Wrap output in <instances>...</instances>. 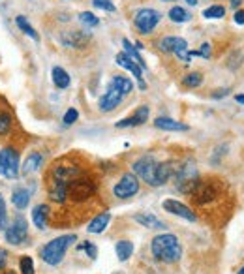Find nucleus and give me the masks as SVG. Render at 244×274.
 I'll list each match as a JSON object with an SVG mask.
<instances>
[{"instance_id":"27","label":"nucleus","mask_w":244,"mask_h":274,"mask_svg":"<svg viewBox=\"0 0 244 274\" xmlns=\"http://www.w3.org/2000/svg\"><path fill=\"white\" fill-rule=\"evenodd\" d=\"M15 23H17V27L21 30H23L25 34H29L32 40H40V36H38V32H36L32 27H30V23L27 21V19L23 17V15H19V17H15Z\"/></svg>"},{"instance_id":"42","label":"nucleus","mask_w":244,"mask_h":274,"mask_svg":"<svg viewBox=\"0 0 244 274\" xmlns=\"http://www.w3.org/2000/svg\"><path fill=\"white\" fill-rule=\"evenodd\" d=\"M235 99H237L238 104H242V105H244V94H237V96H235Z\"/></svg>"},{"instance_id":"23","label":"nucleus","mask_w":244,"mask_h":274,"mask_svg":"<svg viewBox=\"0 0 244 274\" xmlns=\"http://www.w3.org/2000/svg\"><path fill=\"white\" fill-rule=\"evenodd\" d=\"M115 250H116V257L120 261H128L130 257H132V254H134V244L130 240H118Z\"/></svg>"},{"instance_id":"34","label":"nucleus","mask_w":244,"mask_h":274,"mask_svg":"<svg viewBox=\"0 0 244 274\" xmlns=\"http://www.w3.org/2000/svg\"><path fill=\"white\" fill-rule=\"evenodd\" d=\"M12 126V118L6 113H0V134H8V130Z\"/></svg>"},{"instance_id":"4","label":"nucleus","mask_w":244,"mask_h":274,"mask_svg":"<svg viewBox=\"0 0 244 274\" xmlns=\"http://www.w3.org/2000/svg\"><path fill=\"white\" fill-rule=\"evenodd\" d=\"M175 182L182 193H192L193 188L198 186L199 182V173L196 167L193 160H184L182 163H179V167H175Z\"/></svg>"},{"instance_id":"18","label":"nucleus","mask_w":244,"mask_h":274,"mask_svg":"<svg viewBox=\"0 0 244 274\" xmlns=\"http://www.w3.org/2000/svg\"><path fill=\"white\" fill-rule=\"evenodd\" d=\"M111 222V214L109 212H104V214H98L96 218H94L92 222L88 223V233H102V231H105V228L109 226Z\"/></svg>"},{"instance_id":"40","label":"nucleus","mask_w":244,"mask_h":274,"mask_svg":"<svg viewBox=\"0 0 244 274\" xmlns=\"http://www.w3.org/2000/svg\"><path fill=\"white\" fill-rule=\"evenodd\" d=\"M222 96H227V90H216L214 98H222Z\"/></svg>"},{"instance_id":"8","label":"nucleus","mask_w":244,"mask_h":274,"mask_svg":"<svg viewBox=\"0 0 244 274\" xmlns=\"http://www.w3.org/2000/svg\"><path fill=\"white\" fill-rule=\"evenodd\" d=\"M0 175L6 177V179H17L19 177V154L13 148L0 151Z\"/></svg>"},{"instance_id":"2","label":"nucleus","mask_w":244,"mask_h":274,"mask_svg":"<svg viewBox=\"0 0 244 274\" xmlns=\"http://www.w3.org/2000/svg\"><path fill=\"white\" fill-rule=\"evenodd\" d=\"M152 256L162 263H177L182 257V246L179 239L171 233H162L154 237L151 242Z\"/></svg>"},{"instance_id":"10","label":"nucleus","mask_w":244,"mask_h":274,"mask_svg":"<svg viewBox=\"0 0 244 274\" xmlns=\"http://www.w3.org/2000/svg\"><path fill=\"white\" fill-rule=\"evenodd\" d=\"M139 192V179L134 175V173H126V175H122V179L115 184L113 188V193H115V197L118 199H128L132 195Z\"/></svg>"},{"instance_id":"15","label":"nucleus","mask_w":244,"mask_h":274,"mask_svg":"<svg viewBox=\"0 0 244 274\" xmlns=\"http://www.w3.org/2000/svg\"><path fill=\"white\" fill-rule=\"evenodd\" d=\"M90 40V34L83 32V30H71V32H66L62 36V43L70 49H76V47H85Z\"/></svg>"},{"instance_id":"29","label":"nucleus","mask_w":244,"mask_h":274,"mask_svg":"<svg viewBox=\"0 0 244 274\" xmlns=\"http://www.w3.org/2000/svg\"><path fill=\"white\" fill-rule=\"evenodd\" d=\"M226 15V8L224 6H210L203 12V17L207 19H222Z\"/></svg>"},{"instance_id":"43","label":"nucleus","mask_w":244,"mask_h":274,"mask_svg":"<svg viewBox=\"0 0 244 274\" xmlns=\"http://www.w3.org/2000/svg\"><path fill=\"white\" fill-rule=\"evenodd\" d=\"M190 6H198V0H186Z\"/></svg>"},{"instance_id":"32","label":"nucleus","mask_w":244,"mask_h":274,"mask_svg":"<svg viewBox=\"0 0 244 274\" xmlns=\"http://www.w3.org/2000/svg\"><path fill=\"white\" fill-rule=\"evenodd\" d=\"M8 210H6V203H4V197L0 195V229H6L8 226Z\"/></svg>"},{"instance_id":"45","label":"nucleus","mask_w":244,"mask_h":274,"mask_svg":"<svg viewBox=\"0 0 244 274\" xmlns=\"http://www.w3.org/2000/svg\"><path fill=\"white\" fill-rule=\"evenodd\" d=\"M163 2H173V0H163Z\"/></svg>"},{"instance_id":"11","label":"nucleus","mask_w":244,"mask_h":274,"mask_svg":"<svg viewBox=\"0 0 244 274\" xmlns=\"http://www.w3.org/2000/svg\"><path fill=\"white\" fill-rule=\"evenodd\" d=\"M162 207L167 210V212H171V214H175V216H180V218H184V220H188V222H196V220H198L196 212H193L190 207H186L184 203H180V201L165 199V201L162 203Z\"/></svg>"},{"instance_id":"38","label":"nucleus","mask_w":244,"mask_h":274,"mask_svg":"<svg viewBox=\"0 0 244 274\" xmlns=\"http://www.w3.org/2000/svg\"><path fill=\"white\" fill-rule=\"evenodd\" d=\"M235 23L244 24V10H238V12L235 13Z\"/></svg>"},{"instance_id":"5","label":"nucleus","mask_w":244,"mask_h":274,"mask_svg":"<svg viewBox=\"0 0 244 274\" xmlns=\"http://www.w3.org/2000/svg\"><path fill=\"white\" fill-rule=\"evenodd\" d=\"M94 192H96V184L87 177L79 175L68 184V197L71 201H87L88 197H92Z\"/></svg>"},{"instance_id":"31","label":"nucleus","mask_w":244,"mask_h":274,"mask_svg":"<svg viewBox=\"0 0 244 274\" xmlns=\"http://www.w3.org/2000/svg\"><path fill=\"white\" fill-rule=\"evenodd\" d=\"M19 267H21V272L23 274H34V261H32V257L23 256L21 257V263H19Z\"/></svg>"},{"instance_id":"19","label":"nucleus","mask_w":244,"mask_h":274,"mask_svg":"<svg viewBox=\"0 0 244 274\" xmlns=\"http://www.w3.org/2000/svg\"><path fill=\"white\" fill-rule=\"evenodd\" d=\"M29 201H30V193H29V190H27V188H15V190H13L12 203H13V207H15V209H19V210L27 209Z\"/></svg>"},{"instance_id":"3","label":"nucleus","mask_w":244,"mask_h":274,"mask_svg":"<svg viewBox=\"0 0 244 274\" xmlns=\"http://www.w3.org/2000/svg\"><path fill=\"white\" fill-rule=\"evenodd\" d=\"M76 242V235H62L58 239H53L51 242H47L43 248H41V259L47 263V265H58V263L64 259L66 250L70 248L71 244Z\"/></svg>"},{"instance_id":"12","label":"nucleus","mask_w":244,"mask_h":274,"mask_svg":"<svg viewBox=\"0 0 244 274\" xmlns=\"http://www.w3.org/2000/svg\"><path fill=\"white\" fill-rule=\"evenodd\" d=\"M124 99V94L120 92V90H116L115 87H111L107 88V92L100 98V111H104V113H109L113 111V109H116L118 105H120V102Z\"/></svg>"},{"instance_id":"7","label":"nucleus","mask_w":244,"mask_h":274,"mask_svg":"<svg viewBox=\"0 0 244 274\" xmlns=\"http://www.w3.org/2000/svg\"><path fill=\"white\" fill-rule=\"evenodd\" d=\"M162 19V13L158 10H152V8H141L139 12L135 13V27L139 30L141 34H151L152 30L156 29V24L160 23Z\"/></svg>"},{"instance_id":"20","label":"nucleus","mask_w":244,"mask_h":274,"mask_svg":"<svg viewBox=\"0 0 244 274\" xmlns=\"http://www.w3.org/2000/svg\"><path fill=\"white\" fill-rule=\"evenodd\" d=\"M43 165V156H41L40 152H34V154H30L29 158H27V162L23 163V175H30V173H34V171H38Z\"/></svg>"},{"instance_id":"35","label":"nucleus","mask_w":244,"mask_h":274,"mask_svg":"<svg viewBox=\"0 0 244 274\" xmlns=\"http://www.w3.org/2000/svg\"><path fill=\"white\" fill-rule=\"evenodd\" d=\"M79 250L87 252L90 259H96V257H98V248H96L92 242H85V244H81V246H79Z\"/></svg>"},{"instance_id":"25","label":"nucleus","mask_w":244,"mask_h":274,"mask_svg":"<svg viewBox=\"0 0 244 274\" xmlns=\"http://www.w3.org/2000/svg\"><path fill=\"white\" fill-rule=\"evenodd\" d=\"M122 45H124V49H126V55H128L130 59L135 60V62H137V64L141 66V70H147V62L143 60V57L139 55V51H137V49H135V47L132 45V43H130L128 40H126V38L122 40Z\"/></svg>"},{"instance_id":"41","label":"nucleus","mask_w":244,"mask_h":274,"mask_svg":"<svg viewBox=\"0 0 244 274\" xmlns=\"http://www.w3.org/2000/svg\"><path fill=\"white\" fill-rule=\"evenodd\" d=\"M240 4H242V0H231V6L235 8V10H237V8L240 6Z\"/></svg>"},{"instance_id":"13","label":"nucleus","mask_w":244,"mask_h":274,"mask_svg":"<svg viewBox=\"0 0 244 274\" xmlns=\"http://www.w3.org/2000/svg\"><path fill=\"white\" fill-rule=\"evenodd\" d=\"M116 64L122 66V68H126L128 71H132L135 79L139 81V87L143 88V90H145L147 85H145V81H143V70H141V66L137 64L135 60L130 59L126 53H118V55H116Z\"/></svg>"},{"instance_id":"9","label":"nucleus","mask_w":244,"mask_h":274,"mask_svg":"<svg viewBox=\"0 0 244 274\" xmlns=\"http://www.w3.org/2000/svg\"><path fill=\"white\" fill-rule=\"evenodd\" d=\"M27 237H29V223H27L23 216H15L12 226L6 228V240L10 244L19 246L27 240Z\"/></svg>"},{"instance_id":"1","label":"nucleus","mask_w":244,"mask_h":274,"mask_svg":"<svg viewBox=\"0 0 244 274\" xmlns=\"http://www.w3.org/2000/svg\"><path fill=\"white\" fill-rule=\"evenodd\" d=\"M173 173H175L173 163L171 162L160 163L156 162V158L152 156L141 158V160H137L134 163V175L143 179L149 186H154V188L165 184L173 177Z\"/></svg>"},{"instance_id":"17","label":"nucleus","mask_w":244,"mask_h":274,"mask_svg":"<svg viewBox=\"0 0 244 274\" xmlns=\"http://www.w3.org/2000/svg\"><path fill=\"white\" fill-rule=\"evenodd\" d=\"M135 222L141 223L143 228H149V229H163L162 220H158L156 216L151 214V212H143V214H135Z\"/></svg>"},{"instance_id":"22","label":"nucleus","mask_w":244,"mask_h":274,"mask_svg":"<svg viewBox=\"0 0 244 274\" xmlns=\"http://www.w3.org/2000/svg\"><path fill=\"white\" fill-rule=\"evenodd\" d=\"M53 83L57 85L58 88H68L70 87V76H68V71L64 68H60V66H55L53 68Z\"/></svg>"},{"instance_id":"46","label":"nucleus","mask_w":244,"mask_h":274,"mask_svg":"<svg viewBox=\"0 0 244 274\" xmlns=\"http://www.w3.org/2000/svg\"><path fill=\"white\" fill-rule=\"evenodd\" d=\"M6 274H13V272H6Z\"/></svg>"},{"instance_id":"28","label":"nucleus","mask_w":244,"mask_h":274,"mask_svg":"<svg viewBox=\"0 0 244 274\" xmlns=\"http://www.w3.org/2000/svg\"><path fill=\"white\" fill-rule=\"evenodd\" d=\"M203 83V76L199 71H193V73H188L184 79H182V85L188 88H198L199 85Z\"/></svg>"},{"instance_id":"24","label":"nucleus","mask_w":244,"mask_h":274,"mask_svg":"<svg viewBox=\"0 0 244 274\" xmlns=\"http://www.w3.org/2000/svg\"><path fill=\"white\" fill-rule=\"evenodd\" d=\"M111 87H115L116 90H120V92L126 96V94H130L132 90H134V83L130 81L128 77L115 76V77H113V81H111Z\"/></svg>"},{"instance_id":"30","label":"nucleus","mask_w":244,"mask_h":274,"mask_svg":"<svg viewBox=\"0 0 244 274\" xmlns=\"http://www.w3.org/2000/svg\"><path fill=\"white\" fill-rule=\"evenodd\" d=\"M79 21H81L83 24H87V27H98V24H100V19L96 17L94 13H90V12L79 13Z\"/></svg>"},{"instance_id":"36","label":"nucleus","mask_w":244,"mask_h":274,"mask_svg":"<svg viewBox=\"0 0 244 274\" xmlns=\"http://www.w3.org/2000/svg\"><path fill=\"white\" fill-rule=\"evenodd\" d=\"M77 118H79V113H77V109H74V107H71V109H68V111H66V115H64V124H66V126H70V124L76 122Z\"/></svg>"},{"instance_id":"39","label":"nucleus","mask_w":244,"mask_h":274,"mask_svg":"<svg viewBox=\"0 0 244 274\" xmlns=\"http://www.w3.org/2000/svg\"><path fill=\"white\" fill-rule=\"evenodd\" d=\"M6 265V252L4 250H0V268Z\"/></svg>"},{"instance_id":"14","label":"nucleus","mask_w":244,"mask_h":274,"mask_svg":"<svg viewBox=\"0 0 244 274\" xmlns=\"http://www.w3.org/2000/svg\"><path fill=\"white\" fill-rule=\"evenodd\" d=\"M149 120V107L147 105H141L139 109L128 118H122L116 122V128H132V126H141Z\"/></svg>"},{"instance_id":"37","label":"nucleus","mask_w":244,"mask_h":274,"mask_svg":"<svg viewBox=\"0 0 244 274\" xmlns=\"http://www.w3.org/2000/svg\"><path fill=\"white\" fill-rule=\"evenodd\" d=\"M199 53V57H203V59H210V45L209 43H203L201 45V51H198Z\"/></svg>"},{"instance_id":"26","label":"nucleus","mask_w":244,"mask_h":274,"mask_svg":"<svg viewBox=\"0 0 244 274\" xmlns=\"http://www.w3.org/2000/svg\"><path fill=\"white\" fill-rule=\"evenodd\" d=\"M169 19L173 21V23H186V21H190L192 19V15H190V12L188 10H184V8L180 6H175L169 10Z\"/></svg>"},{"instance_id":"33","label":"nucleus","mask_w":244,"mask_h":274,"mask_svg":"<svg viewBox=\"0 0 244 274\" xmlns=\"http://www.w3.org/2000/svg\"><path fill=\"white\" fill-rule=\"evenodd\" d=\"M92 4L96 8H102V10H105V12H116V8H115V4L111 2V0H92Z\"/></svg>"},{"instance_id":"44","label":"nucleus","mask_w":244,"mask_h":274,"mask_svg":"<svg viewBox=\"0 0 244 274\" xmlns=\"http://www.w3.org/2000/svg\"><path fill=\"white\" fill-rule=\"evenodd\" d=\"M237 274H244V267L242 268H240V270H238V272Z\"/></svg>"},{"instance_id":"6","label":"nucleus","mask_w":244,"mask_h":274,"mask_svg":"<svg viewBox=\"0 0 244 274\" xmlns=\"http://www.w3.org/2000/svg\"><path fill=\"white\" fill-rule=\"evenodd\" d=\"M158 47L160 51L163 53H175L184 64L190 62V51H188V43L184 38H179V36H165L162 40L158 41Z\"/></svg>"},{"instance_id":"21","label":"nucleus","mask_w":244,"mask_h":274,"mask_svg":"<svg viewBox=\"0 0 244 274\" xmlns=\"http://www.w3.org/2000/svg\"><path fill=\"white\" fill-rule=\"evenodd\" d=\"M47 212H49V209H47L45 205H38L32 210V222H34V226L38 229L47 228Z\"/></svg>"},{"instance_id":"16","label":"nucleus","mask_w":244,"mask_h":274,"mask_svg":"<svg viewBox=\"0 0 244 274\" xmlns=\"http://www.w3.org/2000/svg\"><path fill=\"white\" fill-rule=\"evenodd\" d=\"M154 126L158 130H165V132H186L188 124L184 122H179V120H175V118H169V117H158L154 120Z\"/></svg>"}]
</instances>
